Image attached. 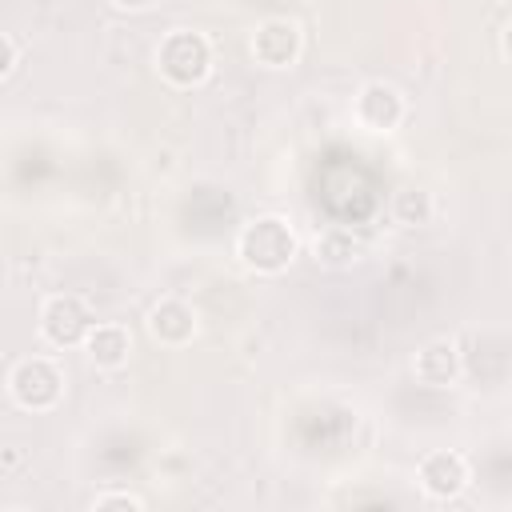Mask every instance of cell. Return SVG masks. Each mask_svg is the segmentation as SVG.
Returning <instances> with one entry per match:
<instances>
[{"mask_svg":"<svg viewBox=\"0 0 512 512\" xmlns=\"http://www.w3.org/2000/svg\"><path fill=\"white\" fill-rule=\"evenodd\" d=\"M112 8H120V12H144V8H152L156 0H108Z\"/></svg>","mask_w":512,"mask_h":512,"instance_id":"cell-15","label":"cell"},{"mask_svg":"<svg viewBox=\"0 0 512 512\" xmlns=\"http://www.w3.org/2000/svg\"><path fill=\"white\" fill-rule=\"evenodd\" d=\"M8 396L24 412H52L64 400V372L52 356H24L8 372Z\"/></svg>","mask_w":512,"mask_h":512,"instance_id":"cell-3","label":"cell"},{"mask_svg":"<svg viewBox=\"0 0 512 512\" xmlns=\"http://www.w3.org/2000/svg\"><path fill=\"white\" fill-rule=\"evenodd\" d=\"M88 508L92 512H144V496L124 492V488H108V492H96Z\"/></svg>","mask_w":512,"mask_h":512,"instance_id":"cell-13","label":"cell"},{"mask_svg":"<svg viewBox=\"0 0 512 512\" xmlns=\"http://www.w3.org/2000/svg\"><path fill=\"white\" fill-rule=\"evenodd\" d=\"M392 220L400 224V228H424V224H432V212H436V204H432V192H424V188H400V192H392Z\"/></svg>","mask_w":512,"mask_h":512,"instance_id":"cell-12","label":"cell"},{"mask_svg":"<svg viewBox=\"0 0 512 512\" xmlns=\"http://www.w3.org/2000/svg\"><path fill=\"white\" fill-rule=\"evenodd\" d=\"M296 252H300V240H296L292 224L284 216H276V212L248 220L240 228V236H236L240 264L252 268V272H260V276H280L296 260Z\"/></svg>","mask_w":512,"mask_h":512,"instance_id":"cell-1","label":"cell"},{"mask_svg":"<svg viewBox=\"0 0 512 512\" xmlns=\"http://www.w3.org/2000/svg\"><path fill=\"white\" fill-rule=\"evenodd\" d=\"M12 68H16V44L0 32V80H8V76H12Z\"/></svg>","mask_w":512,"mask_h":512,"instance_id":"cell-14","label":"cell"},{"mask_svg":"<svg viewBox=\"0 0 512 512\" xmlns=\"http://www.w3.org/2000/svg\"><path fill=\"white\" fill-rule=\"evenodd\" d=\"M412 372L424 388H452L464 372V360H460V344L452 336H436L428 344H420L416 360H412Z\"/></svg>","mask_w":512,"mask_h":512,"instance_id":"cell-9","label":"cell"},{"mask_svg":"<svg viewBox=\"0 0 512 512\" xmlns=\"http://www.w3.org/2000/svg\"><path fill=\"white\" fill-rule=\"evenodd\" d=\"M468 480H472V464H468V456L456 452V448H436V452H428V456L416 464V484H420V492H424L428 500H436V504L456 500V496L468 488Z\"/></svg>","mask_w":512,"mask_h":512,"instance_id":"cell-5","label":"cell"},{"mask_svg":"<svg viewBox=\"0 0 512 512\" xmlns=\"http://www.w3.org/2000/svg\"><path fill=\"white\" fill-rule=\"evenodd\" d=\"M352 120L364 132H396L404 120V96L388 80H368L352 96Z\"/></svg>","mask_w":512,"mask_h":512,"instance_id":"cell-7","label":"cell"},{"mask_svg":"<svg viewBox=\"0 0 512 512\" xmlns=\"http://www.w3.org/2000/svg\"><path fill=\"white\" fill-rule=\"evenodd\" d=\"M316 260L324 264V268H352V264H360L364 260V252H368V244H364V236L356 232V228H344V224H336V228H324L320 236H316Z\"/></svg>","mask_w":512,"mask_h":512,"instance_id":"cell-11","label":"cell"},{"mask_svg":"<svg viewBox=\"0 0 512 512\" xmlns=\"http://www.w3.org/2000/svg\"><path fill=\"white\" fill-rule=\"evenodd\" d=\"M248 48H252V60L260 68H272V72L276 68H292L300 60L304 32H300V24L292 16H268V20L256 24Z\"/></svg>","mask_w":512,"mask_h":512,"instance_id":"cell-6","label":"cell"},{"mask_svg":"<svg viewBox=\"0 0 512 512\" xmlns=\"http://www.w3.org/2000/svg\"><path fill=\"white\" fill-rule=\"evenodd\" d=\"M156 72L172 88H196L212 72V44L204 32L176 28L156 44Z\"/></svg>","mask_w":512,"mask_h":512,"instance_id":"cell-2","label":"cell"},{"mask_svg":"<svg viewBox=\"0 0 512 512\" xmlns=\"http://www.w3.org/2000/svg\"><path fill=\"white\" fill-rule=\"evenodd\" d=\"M92 312L80 296L72 292H56L40 304V336L52 344V348H80L88 328H92Z\"/></svg>","mask_w":512,"mask_h":512,"instance_id":"cell-4","label":"cell"},{"mask_svg":"<svg viewBox=\"0 0 512 512\" xmlns=\"http://www.w3.org/2000/svg\"><path fill=\"white\" fill-rule=\"evenodd\" d=\"M196 308L188 304V300H180V296H164V300H156L152 308H148V336L156 340V344H164V348H184V344H192V336H196Z\"/></svg>","mask_w":512,"mask_h":512,"instance_id":"cell-8","label":"cell"},{"mask_svg":"<svg viewBox=\"0 0 512 512\" xmlns=\"http://www.w3.org/2000/svg\"><path fill=\"white\" fill-rule=\"evenodd\" d=\"M84 356L92 368L100 372H120L132 356V332L124 324H92L88 336H84Z\"/></svg>","mask_w":512,"mask_h":512,"instance_id":"cell-10","label":"cell"}]
</instances>
